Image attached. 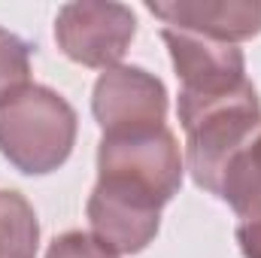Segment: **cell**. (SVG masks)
Instances as JSON below:
<instances>
[{
	"instance_id": "cell-13",
	"label": "cell",
	"mask_w": 261,
	"mask_h": 258,
	"mask_svg": "<svg viewBox=\"0 0 261 258\" xmlns=\"http://www.w3.org/2000/svg\"><path fill=\"white\" fill-rule=\"evenodd\" d=\"M237 243L243 258H261V222H246L237 228Z\"/></svg>"
},
{
	"instance_id": "cell-8",
	"label": "cell",
	"mask_w": 261,
	"mask_h": 258,
	"mask_svg": "<svg viewBox=\"0 0 261 258\" xmlns=\"http://www.w3.org/2000/svg\"><path fill=\"white\" fill-rule=\"evenodd\" d=\"M88 222L91 231L100 243H107L113 252H143L155 234H158V222H161V207L130 197V194L113 192L103 186H94L88 197Z\"/></svg>"
},
{
	"instance_id": "cell-10",
	"label": "cell",
	"mask_w": 261,
	"mask_h": 258,
	"mask_svg": "<svg viewBox=\"0 0 261 258\" xmlns=\"http://www.w3.org/2000/svg\"><path fill=\"white\" fill-rule=\"evenodd\" d=\"M40 246V222L24 194L0 189V258H34Z\"/></svg>"
},
{
	"instance_id": "cell-3",
	"label": "cell",
	"mask_w": 261,
	"mask_h": 258,
	"mask_svg": "<svg viewBox=\"0 0 261 258\" xmlns=\"http://www.w3.org/2000/svg\"><path fill=\"white\" fill-rule=\"evenodd\" d=\"M97 186L155 207L173 200L182 186V155L173 131L158 125L103 134L97 146Z\"/></svg>"
},
{
	"instance_id": "cell-5",
	"label": "cell",
	"mask_w": 261,
	"mask_h": 258,
	"mask_svg": "<svg viewBox=\"0 0 261 258\" xmlns=\"http://www.w3.org/2000/svg\"><path fill=\"white\" fill-rule=\"evenodd\" d=\"M91 110L103 134L158 128L167 116V91L143 67H110L94 82Z\"/></svg>"
},
{
	"instance_id": "cell-1",
	"label": "cell",
	"mask_w": 261,
	"mask_h": 258,
	"mask_svg": "<svg viewBox=\"0 0 261 258\" xmlns=\"http://www.w3.org/2000/svg\"><path fill=\"white\" fill-rule=\"evenodd\" d=\"M179 122L186 131V164L197 189L219 197V183L234 155L258 134L261 100L249 79L216 94L179 91Z\"/></svg>"
},
{
	"instance_id": "cell-2",
	"label": "cell",
	"mask_w": 261,
	"mask_h": 258,
	"mask_svg": "<svg viewBox=\"0 0 261 258\" xmlns=\"http://www.w3.org/2000/svg\"><path fill=\"white\" fill-rule=\"evenodd\" d=\"M76 143V110L46 85H28L0 100V152L31 176L52 173Z\"/></svg>"
},
{
	"instance_id": "cell-11",
	"label": "cell",
	"mask_w": 261,
	"mask_h": 258,
	"mask_svg": "<svg viewBox=\"0 0 261 258\" xmlns=\"http://www.w3.org/2000/svg\"><path fill=\"white\" fill-rule=\"evenodd\" d=\"M31 85V49L24 40L0 28V100Z\"/></svg>"
},
{
	"instance_id": "cell-4",
	"label": "cell",
	"mask_w": 261,
	"mask_h": 258,
	"mask_svg": "<svg viewBox=\"0 0 261 258\" xmlns=\"http://www.w3.org/2000/svg\"><path fill=\"white\" fill-rule=\"evenodd\" d=\"M137 34V18L125 3H67L55 18V40L70 61L82 67H119Z\"/></svg>"
},
{
	"instance_id": "cell-7",
	"label": "cell",
	"mask_w": 261,
	"mask_h": 258,
	"mask_svg": "<svg viewBox=\"0 0 261 258\" xmlns=\"http://www.w3.org/2000/svg\"><path fill=\"white\" fill-rule=\"evenodd\" d=\"M164 28L197 34L216 43H243L261 34V3L252 0H170L149 3Z\"/></svg>"
},
{
	"instance_id": "cell-9",
	"label": "cell",
	"mask_w": 261,
	"mask_h": 258,
	"mask_svg": "<svg viewBox=\"0 0 261 258\" xmlns=\"http://www.w3.org/2000/svg\"><path fill=\"white\" fill-rule=\"evenodd\" d=\"M219 197L243 219V225L261 222V128L225 167Z\"/></svg>"
},
{
	"instance_id": "cell-12",
	"label": "cell",
	"mask_w": 261,
	"mask_h": 258,
	"mask_svg": "<svg viewBox=\"0 0 261 258\" xmlns=\"http://www.w3.org/2000/svg\"><path fill=\"white\" fill-rule=\"evenodd\" d=\"M46 258H119V252H113L107 243H100L94 234L85 231H67L61 237L52 240Z\"/></svg>"
},
{
	"instance_id": "cell-6",
	"label": "cell",
	"mask_w": 261,
	"mask_h": 258,
	"mask_svg": "<svg viewBox=\"0 0 261 258\" xmlns=\"http://www.w3.org/2000/svg\"><path fill=\"white\" fill-rule=\"evenodd\" d=\"M161 40L170 49V61H173L176 76L182 79L179 91L216 94V91L237 88L246 79L243 76L246 58L231 43H216V40L186 34V31H173V28H164Z\"/></svg>"
}]
</instances>
